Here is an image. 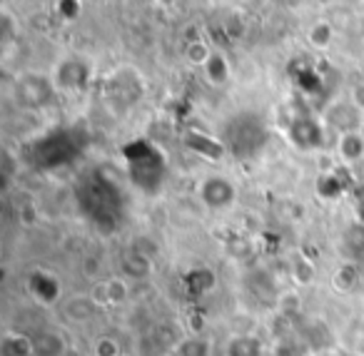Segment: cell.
Masks as SVG:
<instances>
[{"label":"cell","mask_w":364,"mask_h":356,"mask_svg":"<svg viewBox=\"0 0 364 356\" xmlns=\"http://www.w3.org/2000/svg\"><path fill=\"white\" fill-rule=\"evenodd\" d=\"M53 95H55V85L43 75L28 72V75H21L16 80V100L23 107H28V110H38V107L50 105Z\"/></svg>","instance_id":"5b68a950"},{"label":"cell","mask_w":364,"mask_h":356,"mask_svg":"<svg viewBox=\"0 0 364 356\" xmlns=\"http://www.w3.org/2000/svg\"><path fill=\"white\" fill-rule=\"evenodd\" d=\"M95 291H100L97 296H102V299H105V304H120V301L127 296V286H125V281H120V279L102 281Z\"/></svg>","instance_id":"603a6c76"},{"label":"cell","mask_w":364,"mask_h":356,"mask_svg":"<svg viewBox=\"0 0 364 356\" xmlns=\"http://www.w3.org/2000/svg\"><path fill=\"white\" fill-rule=\"evenodd\" d=\"M122 157L127 162V175H130L132 185L140 187L145 195H155L167 175V160L162 150H157L147 140H135L125 145Z\"/></svg>","instance_id":"7a4b0ae2"},{"label":"cell","mask_w":364,"mask_h":356,"mask_svg":"<svg viewBox=\"0 0 364 356\" xmlns=\"http://www.w3.org/2000/svg\"><path fill=\"white\" fill-rule=\"evenodd\" d=\"M77 202L82 205L85 215L100 227L105 234H112V230L117 227L122 215V197L120 187L112 177H107L105 172L97 170V175H92L85 185L77 190Z\"/></svg>","instance_id":"6da1fadb"},{"label":"cell","mask_w":364,"mask_h":356,"mask_svg":"<svg viewBox=\"0 0 364 356\" xmlns=\"http://www.w3.org/2000/svg\"><path fill=\"white\" fill-rule=\"evenodd\" d=\"M0 356H36L33 336L26 334H6L0 341Z\"/></svg>","instance_id":"9a60e30c"},{"label":"cell","mask_w":364,"mask_h":356,"mask_svg":"<svg viewBox=\"0 0 364 356\" xmlns=\"http://www.w3.org/2000/svg\"><path fill=\"white\" fill-rule=\"evenodd\" d=\"M228 356H262V341L250 334L232 336L228 344Z\"/></svg>","instance_id":"ac0fdd59"},{"label":"cell","mask_w":364,"mask_h":356,"mask_svg":"<svg viewBox=\"0 0 364 356\" xmlns=\"http://www.w3.org/2000/svg\"><path fill=\"white\" fill-rule=\"evenodd\" d=\"M122 271L127 276H135V279H145L152 271V259L145 254H140L137 249H130L122 259Z\"/></svg>","instance_id":"d6986e66"},{"label":"cell","mask_w":364,"mask_h":356,"mask_svg":"<svg viewBox=\"0 0 364 356\" xmlns=\"http://www.w3.org/2000/svg\"><path fill=\"white\" fill-rule=\"evenodd\" d=\"M267 125L259 120L257 115H237L225 130V147L232 152L235 157L245 160V157H255L264 145H267Z\"/></svg>","instance_id":"3957f363"},{"label":"cell","mask_w":364,"mask_h":356,"mask_svg":"<svg viewBox=\"0 0 364 356\" xmlns=\"http://www.w3.org/2000/svg\"><path fill=\"white\" fill-rule=\"evenodd\" d=\"M90 80V70H87L85 63L80 60H65L55 68V75H53V85L55 90L63 92H75L82 90Z\"/></svg>","instance_id":"ba28073f"},{"label":"cell","mask_w":364,"mask_h":356,"mask_svg":"<svg viewBox=\"0 0 364 356\" xmlns=\"http://www.w3.org/2000/svg\"><path fill=\"white\" fill-rule=\"evenodd\" d=\"M33 205H23V217H26V222L31 225V222H36V215H33Z\"/></svg>","instance_id":"4dcf8cb0"},{"label":"cell","mask_w":364,"mask_h":356,"mask_svg":"<svg viewBox=\"0 0 364 356\" xmlns=\"http://www.w3.org/2000/svg\"><path fill=\"white\" fill-rule=\"evenodd\" d=\"M200 197L210 210H228L235 202V185L228 177H208L200 187Z\"/></svg>","instance_id":"9c48e42d"},{"label":"cell","mask_w":364,"mask_h":356,"mask_svg":"<svg viewBox=\"0 0 364 356\" xmlns=\"http://www.w3.org/2000/svg\"><path fill=\"white\" fill-rule=\"evenodd\" d=\"M188 145L195 147V150H203V155L213 157V160L223 157V145L215 142V140H210V137H205L203 132H193V135L188 137Z\"/></svg>","instance_id":"cb8c5ba5"},{"label":"cell","mask_w":364,"mask_h":356,"mask_svg":"<svg viewBox=\"0 0 364 356\" xmlns=\"http://www.w3.org/2000/svg\"><path fill=\"white\" fill-rule=\"evenodd\" d=\"M299 341L307 344L309 351H324L334 344V336L329 331V326L319 319H309L299 326Z\"/></svg>","instance_id":"30bf717a"},{"label":"cell","mask_w":364,"mask_h":356,"mask_svg":"<svg viewBox=\"0 0 364 356\" xmlns=\"http://www.w3.org/2000/svg\"><path fill=\"white\" fill-rule=\"evenodd\" d=\"M33 344H36V356H60L65 351V339L50 329L38 331L33 336Z\"/></svg>","instance_id":"5bb4252c"},{"label":"cell","mask_w":364,"mask_h":356,"mask_svg":"<svg viewBox=\"0 0 364 356\" xmlns=\"http://www.w3.org/2000/svg\"><path fill=\"white\" fill-rule=\"evenodd\" d=\"M274 356H309V349L299 339H282L274 349Z\"/></svg>","instance_id":"4316f807"},{"label":"cell","mask_w":364,"mask_h":356,"mask_svg":"<svg viewBox=\"0 0 364 356\" xmlns=\"http://www.w3.org/2000/svg\"><path fill=\"white\" fill-rule=\"evenodd\" d=\"M324 122L339 135H349V132H359L362 127V110L354 102H334L324 112Z\"/></svg>","instance_id":"8992f818"},{"label":"cell","mask_w":364,"mask_h":356,"mask_svg":"<svg viewBox=\"0 0 364 356\" xmlns=\"http://www.w3.org/2000/svg\"><path fill=\"white\" fill-rule=\"evenodd\" d=\"M203 70H205V77H208L215 87L225 85V82H228V77H230L228 58H225L223 53H213V58H210V63L203 68Z\"/></svg>","instance_id":"ffe728a7"},{"label":"cell","mask_w":364,"mask_h":356,"mask_svg":"<svg viewBox=\"0 0 364 356\" xmlns=\"http://www.w3.org/2000/svg\"><path fill=\"white\" fill-rule=\"evenodd\" d=\"M31 291L41 301L53 304V301L60 296V281H58L55 276L46 274V271H36V274L31 276Z\"/></svg>","instance_id":"7c38bea8"},{"label":"cell","mask_w":364,"mask_h":356,"mask_svg":"<svg viewBox=\"0 0 364 356\" xmlns=\"http://www.w3.org/2000/svg\"><path fill=\"white\" fill-rule=\"evenodd\" d=\"M337 152L344 162H362L364 160V135L362 132H349L337 137Z\"/></svg>","instance_id":"4fadbf2b"},{"label":"cell","mask_w":364,"mask_h":356,"mask_svg":"<svg viewBox=\"0 0 364 356\" xmlns=\"http://www.w3.org/2000/svg\"><path fill=\"white\" fill-rule=\"evenodd\" d=\"M287 135L299 150H317V147H322V140H324L322 125L309 115L294 117L287 125Z\"/></svg>","instance_id":"52a82bcc"},{"label":"cell","mask_w":364,"mask_h":356,"mask_svg":"<svg viewBox=\"0 0 364 356\" xmlns=\"http://www.w3.org/2000/svg\"><path fill=\"white\" fill-rule=\"evenodd\" d=\"M215 274L213 269H208V266H200V269H193L188 274V279H185V284H188V289L193 291V294H208L210 289L215 286Z\"/></svg>","instance_id":"7402d4cb"},{"label":"cell","mask_w":364,"mask_h":356,"mask_svg":"<svg viewBox=\"0 0 364 356\" xmlns=\"http://www.w3.org/2000/svg\"><path fill=\"white\" fill-rule=\"evenodd\" d=\"M334 286L344 294L359 289V261H344L334 271Z\"/></svg>","instance_id":"2e32d148"},{"label":"cell","mask_w":364,"mask_h":356,"mask_svg":"<svg viewBox=\"0 0 364 356\" xmlns=\"http://www.w3.org/2000/svg\"><path fill=\"white\" fill-rule=\"evenodd\" d=\"M185 58H188L193 65H198V68H205L210 63V58H213V50H210V45L208 43H203V41H193L188 45V50H185Z\"/></svg>","instance_id":"484cf974"},{"label":"cell","mask_w":364,"mask_h":356,"mask_svg":"<svg viewBox=\"0 0 364 356\" xmlns=\"http://www.w3.org/2000/svg\"><path fill=\"white\" fill-rule=\"evenodd\" d=\"M95 356H122L120 341L115 336H100L95 341Z\"/></svg>","instance_id":"83f0119b"},{"label":"cell","mask_w":364,"mask_h":356,"mask_svg":"<svg viewBox=\"0 0 364 356\" xmlns=\"http://www.w3.org/2000/svg\"><path fill=\"white\" fill-rule=\"evenodd\" d=\"M65 311L73 321H85L97 311V301L92 299V296H73V299L68 301Z\"/></svg>","instance_id":"44dd1931"},{"label":"cell","mask_w":364,"mask_h":356,"mask_svg":"<svg viewBox=\"0 0 364 356\" xmlns=\"http://www.w3.org/2000/svg\"><path fill=\"white\" fill-rule=\"evenodd\" d=\"M349 170L344 167H337V170H329V172H322L317 180V192L327 200H334V197L344 195V190L349 187Z\"/></svg>","instance_id":"8fae6325"},{"label":"cell","mask_w":364,"mask_h":356,"mask_svg":"<svg viewBox=\"0 0 364 356\" xmlns=\"http://www.w3.org/2000/svg\"><path fill=\"white\" fill-rule=\"evenodd\" d=\"M334 41V31L332 26H329L327 21H319L312 26V31H309V43H312L317 50H327L329 43Z\"/></svg>","instance_id":"d4e9b609"},{"label":"cell","mask_w":364,"mask_h":356,"mask_svg":"<svg viewBox=\"0 0 364 356\" xmlns=\"http://www.w3.org/2000/svg\"><path fill=\"white\" fill-rule=\"evenodd\" d=\"M359 289H364V259L359 261Z\"/></svg>","instance_id":"1f68e13d"},{"label":"cell","mask_w":364,"mask_h":356,"mask_svg":"<svg viewBox=\"0 0 364 356\" xmlns=\"http://www.w3.org/2000/svg\"><path fill=\"white\" fill-rule=\"evenodd\" d=\"M294 279H297L299 284H309V281L314 279V266H312V261H307L304 257H299V259L294 261Z\"/></svg>","instance_id":"f1b7e54d"},{"label":"cell","mask_w":364,"mask_h":356,"mask_svg":"<svg viewBox=\"0 0 364 356\" xmlns=\"http://www.w3.org/2000/svg\"><path fill=\"white\" fill-rule=\"evenodd\" d=\"M213 354V344L205 336H188L175 344L172 356H210Z\"/></svg>","instance_id":"e0dca14e"},{"label":"cell","mask_w":364,"mask_h":356,"mask_svg":"<svg viewBox=\"0 0 364 356\" xmlns=\"http://www.w3.org/2000/svg\"><path fill=\"white\" fill-rule=\"evenodd\" d=\"M352 102L359 107V110L364 112V82H359V85H354V90H352Z\"/></svg>","instance_id":"f546056e"},{"label":"cell","mask_w":364,"mask_h":356,"mask_svg":"<svg viewBox=\"0 0 364 356\" xmlns=\"http://www.w3.org/2000/svg\"><path fill=\"white\" fill-rule=\"evenodd\" d=\"M77 155V142L68 130H55L36 145V162L43 167H58Z\"/></svg>","instance_id":"277c9868"}]
</instances>
